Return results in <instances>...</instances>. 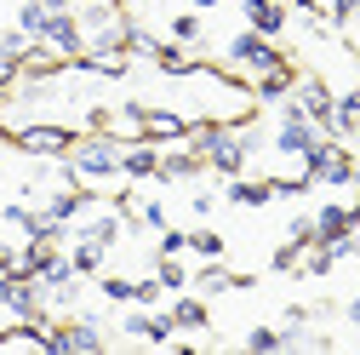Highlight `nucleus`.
<instances>
[{"label":"nucleus","instance_id":"f8f14e48","mask_svg":"<svg viewBox=\"0 0 360 355\" xmlns=\"http://www.w3.org/2000/svg\"><path fill=\"white\" fill-rule=\"evenodd\" d=\"M297 75H303V69H297L292 58L275 63V69H263V75H252V98H257V109H263V104H281L292 86H297Z\"/></svg>","mask_w":360,"mask_h":355},{"label":"nucleus","instance_id":"393cba45","mask_svg":"<svg viewBox=\"0 0 360 355\" xmlns=\"http://www.w3.org/2000/svg\"><path fill=\"white\" fill-rule=\"evenodd\" d=\"M46 12H52V6H40V0H23V6H18V29H23L29 40H40V29H46Z\"/></svg>","mask_w":360,"mask_h":355},{"label":"nucleus","instance_id":"a211bd4d","mask_svg":"<svg viewBox=\"0 0 360 355\" xmlns=\"http://www.w3.org/2000/svg\"><path fill=\"white\" fill-rule=\"evenodd\" d=\"M200 155L195 149H172V155H160V166H155V184H189V178H200Z\"/></svg>","mask_w":360,"mask_h":355},{"label":"nucleus","instance_id":"473e14b6","mask_svg":"<svg viewBox=\"0 0 360 355\" xmlns=\"http://www.w3.org/2000/svg\"><path fill=\"white\" fill-rule=\"evenodd\" d=\"M332 263H338V258H332L326 247H309V258H303V275H332Z\"/></svg>","mask_w":360,"mask_h":355},{"label":"nucleus","instance_id":"ddd939ff","mask_svg":"<svg viewBox=\"0 0 360 355\" xmlns=\"http://www.w3.org/2000/svg\"><path fill=\"white\" fill-rule=\"evenodd\" d=\"M120 235H126V212H103L92 224H69V241H98L103 252L120 247Z\"/></svg>","mask_w":360,"mask_h":355},{"label":"nucleus","instance_id":"c03bdc74","mask_svg":"<svg viewBox=\"0 0 360 355\" xmlns=\"http://www.w3.org/2000/svg\"><path fill=\"white\" fill-rule=\"evenodd\" d=\"M0 161H6V155H0Z\"/></svg>","mask_w":360,"mask_h":355},{"label":"nucleus","instance_id":"7c9ffc66","mask_svg":"<svg viewBox=\"0 0 360 355\" xmlns=\"http://www.w3.org/2000/svg\"><path fill=\"white\" fill-rule=\"evenodd\" d=\"M314 235H321V230H314V218H292V224H286V241H292V247H303V252L314 247Z\"/></svg>","mask_w":360,"mask_h":355},{"label":"nucleus","instance_id":"39448f33","mask_svg":"<svg viewBox=\"0 0 360 355\" xmlns=\"http://www.w3.org/2000/svg\"><path fill=\"white\" fill-rule=\"evenodd\" d=\"M314 138H321V126H314L297 104H286V109H281V132H275V144H269V149L286 155V161H303V155L314 149Z\"/></svg>","mask_w":360,"mask_h":355},{"label":"nucleus","instance_id":"37998d69","mask_svg":"<svg viewBox=\"0 0 360 355\" xmlns=\"http://www.w3.org/2000/svg\"><path fill=\"white\" fill-rule=\"evenodd\" d=\"M354 23H360V6H354Z\"/></svg>","mask_w":360,"mask_h":355},{"label":"nucleus","instance_id":"9d476101","mask_svg":"<svg viewBox=\"0 0 360 355\" xmlns=\"http://www.w3.org/2000/svg\"><path fill=\"white\" fill-rule=\"evenodd\" d=\"M189 287H200V298H212V292H252L257 281H252V275H240V270H223L217 258H206L200 270L189 275Z\"/></svg>","mask_w":360,"mask_h":355},{"label":"nucleus","instance_id":"bb28decb","mask_svg":"<svg viewBox=\"0 0 360 355\" xmlns=\"http://www.w3.org/2000/svg\"><path fill=\"white\" fill-rule=\"evenodd\" d=\"M177 252H189V235L184 230H155V258H177Z\"/></svg>","mask_w":360,"mask_h":355},{"label":"nucleus","instance_id":"f704fd0d","mask_svg":"<svg viewBox=\"0 0 360 355\" xmlns=\"http://www.w3.org/2000/svg\"><path fill=\"white\" fill-rule=\"evenodd\" d=\"M297 263H303V247H275V270H297Z\"/></svg>","mask_w":360,"mask_h":355},{"label":"nucleus","instance_id":"a19ab883","mask_svg":"<svg viewBox=\"0 0 360 355\" xmlns=\"http://www.w3.org/2000/svg\"><path fill=\"white\" fill-rule=\"evenodd\" d=\"M40 6H52V12H58V6H69V0H40Z\"/></svg>","mask_w":360,"mask_h":355},{"label":"nucleus","instance_id":"a878e982","mask_svg":"<svg viewBox=\"0 0 360 355\" xmlns=\"http://www.w3.org/2000/svg\"><path fill=\"white\" fill-rule=\"evenodd\" d=\"M172 40H184V46L206 40V29H200V12H177V18H172Z\"/></svg>","mask_w":360,"mask_h":355},{"label":"nucleus","instance_id":"e433bc0d","mask_svg":"<svg viewBox=\"0 0 360 355\" xmlns=\"http://www.w3.org/2000/svg\"><path fill=\"white\" fill-rule=\"evenodd\" d=\"M6 298H12V270H0V309H6Z\"/></svg>","mask_w":360,"mask_h":355},{"label":"nucleus","instance_id":"c756f323","mask_svg":"<svg viewBox=\"0 0 360 355\" xmlns=\"http://www.w3.org/2000/svg\"><path fill=\"white\" fill-rule=\"evenodd\" d=\"M98 292H103L109 304H131V275H103Z\"/></svg>","mask_w":360,"mask_h":355},{"label":"nucleus","instance_id":"9b49d317","mask_svg":"<svg viewBox=\"0 0 360 355\" xmlns=\"http://www.w3.org/2000/svg\"><path fill=\"white\" fill-rule=\"evenodd\" d=\"M63 332V355H103L109 349V338H103V321L98 316H75L69 327H58Z\"/></svg>","mask_w":360,"mask_h":355},{"label":"nucleus","instance_id":"f03ea898","mask_svg":"<svg viewBox=\"0 0 360 355\" xmlns=\"http://www.w3.org/2000/svg\"><path fill=\"white\" fill-rule=\"evenodd\" d=\"M120 149L126 138H115V132H80L69 149V166L80 178H120Z\"/></svg>","mask_w":360,"mask_h":355},{"label":"nucleus","instance_id":"423d86ee","mask_svg":"<svg viewBox=\"0 0 360 355\" xmlns=\"http://www.w3.org/2000/svg\"><path fill=\"white\" fill-rule=\"evenodd\" d=\"M189 115H172V109H149V104H138V138H149V144H184L189 138Z\"/></svg>","mask_w":360,"mask_h":355},{"label":"nucleus","instance_id":"2f4dec72","mask_svg":"<svg viewBox=\"0 0 360 355\" xmlns=\"http://www.w3.org/2000/svg\"><path fill=\"white\" fill-rule=\"evenodd\" d=\"M160 292H166V287H160L155 275H149V281H131V304H143V309H155V304H160Z\"/></svg>","mask_w":360,"mask_h":355},{"label":"nucleus","instance_id":"5701e85b","mask_svg":"<svg viewBox=\"0 0 360 355\" xmlns=\"http://www.w3.org/2000/svg\"><path fill=\"white\" fill-rule=\"evenodd\" d=\"M160 46H166L160 35H149V29H138V23H131V35H126V52H131V58H143V63H155V58H160Z\"/></svg>","mask_w":360,"mask_h":355},{"label":"nucleus","instance_id":"dca6fc26","mask_svg":"<svg viewBox=\"0 0 360 355\" xmlns=\"http://www.w3.org/2000/svg\"><path fill=\"white\" fill-rule=\"evenodd\" d=\"M326 138H360V92H332Z\"/></svg>","mask_w":360,"mask_h":355},{"label":"nucleus","instance_id":"412c9836","mask_svg":"<svg viewBox=\"0 0 360 355\" xmlns=\"http://www.w3.org/2000/svg\"><path fill=\"white\" fill-rule=\"evenodd\" d=\"M172 321L189 327V332H200V327L212 321V309H206V298H195V292L184 287V292H177V304H172Z\"/></svg>","mask_w":360,"mask_h":355},{"label":"nucleus","instance_id":"f257e3e1","mask_svg":"<svg viewBox=\"0 0 360 355\" xmlns=\"http://www.w3.org/2000/svg\"><path fill=\"white\" fill-rule=\"evenodd\" d=\"M80 35H86V52H126V35H131V12L115 6V0H98V6H75Z\"/></svg>","mask_w":360,"mask_h":355},{"label":"nucleus","instance_id":"b1692460","mask_svg":"<svg viewBox=\"0 0 360 355\" xmlns=\"http://www.w3.org/2000/svg\"><path fill=\"white\" fill-rule=\"evenodd\" d=\"M155 281H160L166 292H184V287H189V270H184L177 258H155Z\"/></svg>","mask_w":360,"mask_h":355},{"label":"nucleus","instance_id":"6ab92c4d","mask_svg":"<svg viewBox=\"0 0 360 355\" xmlns=\"http://www.w3.org/2000/svg\"><path fill=\"white\" fill-rule=\"evenodd\" d=\"M206 58L195 52V46H184V40H166V46H160V58H155V69L160 75H195Z\"/></svg>","mask_w":360,"mask_h":355},{"label":"nucleus","instance_id":"2eb2a0df","mask_svg":"<svg viewBox=\"0 0 360 355\" xmlns=\"http://www.w3.org/2000/svg\"><path fill=\"white\" fill-rule=\"evenodd\" d=\"M92 201H98V189H80V184H69V189L46 195V206H40V212H46V218H58V224H75V218H80L86 206H92Z\"/></svg>","mask_w":360,"mask_h":355},{"label":"nucleus","instance_id":"1a4fd4ad","mask_svg":"<svg viewBox=\"0 0 360 355\" xmlns=\"http://www.w3.org/2000/svg\"><path fill=\"white\" fill-rule=\"evenodd\" d=\"M292 104L314 120V126H321L326 132V120H332V86L321 80V75H297V86H292Z\"/></svg>","mask_w":360,"mask_h":355},{"label":"nucleus","instance_id":"4468645a","mask_svg":"<svg viewBox=\"0 0 360 355\" xmlns=\"http://www.w3.org/2000/svg\"><path fill=\"white\" fill-rule=\"evenodd\" d=\"M246 29H257V35H269V40H275V35H286V23H292V12L281 6V0H246Z\"/></svg>","mask_w":360,"mask_h":355},{"label":"nucleus","instance_id":"4c0bfd02","mask_svg":"<svg viewBox=\"0 0 360 355\" xmlns=\"http://www.w3.org/2000/svg\"><path fill=\"white\" fill-rule=\"evenodd\" d=\"M12 92H18V80H0V109L12 104Z\"/></svg>","mask_w":360,"mask_h":355},{"label":"nucleus","instance_id":"20e7f679","mask_svg":"<svg viewBox=\"0 0 360 355\" xmlns=\"http://www.w3.org/2000/svg\"><path fill=\"white\" fill-rule=\"evenodd\" d=\"M75 138H80V126H58V120H29V126H18V149L23 155H40V161H63L69 149H75Z\"/></svg>","mask_w":360,"mask_h":355},{"label":"nucleus","instance_id":"f3484780","mask_svg":"<svg viewBox=\"0 0 360 355\" xmlns=\"http://www.w3.org/2000/svg\"><path fill=\"white\" fill-rule=\"evenodd\" d=\"M155 166H160V144L149 138H131L120 149V178H155Z\"/></svg>","mask_w":360,"mask_h":355},{"label":"nucleus","instance_id":"0eeeda50","mask_svg":"<svg viewBox=\"0 0 360 355\" xmlns=\"http://www.w3.org/2000/svg\"><path fill=\"white\" fill-rule=\"evenodd\" d=\"M120 332H126V338H138V344L166 349V344H172V332H177V321H172V309H155V316H149V309L138 304V309H131V316L120 321Z\"/></svg>","mask_w":360,"mask_h":355},{"label":"nucleus","instance_id":"ea45409f","mask_svg":"<svg viewBox=\"0 0 360 355\" xmlns=\"http://www.w3.org/2000/svg\"><path fill=\"white\" fill-rule=\"evenodd\" d=\"M189 6H200V12H212V6H217V0H189Z\"/></svg>","mask_w":360,"mask_h":355},{"label":"nucleus","instance_id":"72a5a7b5","mask_svg":"<svg viewBox=\"0 0 360 355\" xmlns=\"http://www.w3.org/2000/svg\"><path fill=\"white\" fill-rule=\"evenodd\" d=\"M138 224H143V230H166V206H160V201H143V206H138Z\"/></svg>","mask_w":360,"mask_h":355},{"label":"nucleus","instance_id":"aec40b11","mask_svg":"<svg viewBox=\"0 0 360 355\" xmlns=\"http://www.w3.org/2000/svg\"><path fill=\"white\" fill-rule=\"evenodd\" d=\"M223 195H229L235 206H269V201H275V184H269V178H235Z\"/></svg>","mask_w":360,"mask_h":355},{"label":"nucleus","instance_id":"79ce46f5","mask_svg":"<svg viewBox=\"0 0 360 355\" xmlns=\"http://www.w3.org/2000/svg\"><path fill=\"white\" fill-rule=\"evenodd\" d=\"M354 206H360V172H354Z\"/></svg>","mask_w":360,"mask_h":355},{"label":"nucleus","instance_id":"c85d7f7f","mask_svg":"<svg viewBox=\"0 0 360 355\" xmlns=\"http://www.w3.org/2000/svg\"><path fill=\"white\" fill-rule=\"evenodd\" d=\"M246 349H252V355L281 349V327H252V332H246Z\"/></svg>","mask_w":360,"mask_h":355},{"label":"nucleus","instance_id":"58836bf2","mask_svg":"<svg viewBox=\"0 0 360 355\" xmlns=\"http://www.w3.org/2000/svg\"><path fill=\"white\" fill-rule=\"evenodd\" d=\"M343 321H349V327H360V298H354V304L343 309Z\"/></svg>","mask_w":360,"mask_h":355},{"label":"nucleus","instance_id":"4be33fe9","mask_svg":"<svg viewBox=\"0 0 360 355\" xmlns=\"http://www.w3.org/2000/svg\"><path fill=\"white\" fill-rule=\"evenodd\" d=\"M69 263H75V275H103V247L98 241H69Z\"/></svg>","mask_w":360,"mask_h":355},{"label":"nucleus","instance_id":"cd10ccee","mask_svg":"<svg viewBox=\"0 0 360 355\" xmlns=\"http://www.w3.org/2000/svg\"><path fill=\"white\" fill-rule=\"evenodd\" d=\"M189 252H195V258H223V235H217V230H195V235H189Z\"/></svg>","mask_w":360,"mask_h":355},{"label":"nucleus","instance_id":"6e6552de","mask_svg":"<svg viewBox=\"0 0 360 355\" xmlns=\"http://www.w3.org/2000/svg\"><path fill=\"white\" fill-rule=\"evenodd\" d=\"M40 40H46V46H58L63 58L86 52V35H80V18H75V6H58V12H46V29H40Z\"/></svg>","mask_w":360,"mask_h":355},{"label":"nucleus","instance_id":"c9c22d12","mask_svg":"<svg viewBox=\"0 0 360 355\" xmlns=\"http://www.w3.org/2000/svg\"><path fill=\"white\" fill-rule=\"evenodd\" d=\"M18 252H23V247H12V241H0V270H18Z\"/></svg>","mask_w":360,"mask_h":355},{"label":"nucleus","instance_id":"7ed1b4c3","mask_svg":"<svg viewBox=\"0 0 360 355\" xmlns=\"http://www.w3.org/2000/svg\"><path fill=\"white\" fill-rule=\"evenodd\" d=\"M223 63H229L235 75H263V69L286 63V52H281L269 35H257V29H240V35H229V46H223Z\"/></svg>","mask_w":360,"mask_h":355}]
</instances>
